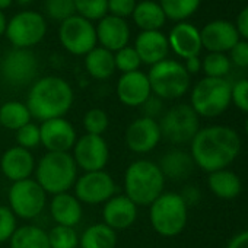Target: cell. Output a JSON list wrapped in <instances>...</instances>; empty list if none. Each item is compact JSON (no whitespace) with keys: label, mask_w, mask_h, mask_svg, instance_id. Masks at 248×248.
<instances>
[{"label":"cell","mask_w":248,"mask_h":248,"mask_svg":"<svg viewBox=\"0 0 248 248\" xmlns=\"http://www.w3.org/2000/svg\"><path fill=\"white\" fill-rule=\"evenodd\" d=\"M242 148L239 135L228 126L200 129L190 142V155L194 164L206 172L228 168Z\"/></svg>","instance_id":"cell-1"},{"label":"cell","mask_w":248,"mask_h":248,"mask_svg":"<svg viewBox=\"0 0 248 248\" xmlns=\"http://www.w3.org/2000/svg\"><path fill=\"white\" fill-rule=\"evenodd\" d=\"M75 93L69 82L59 76H46L34 82L28 92L27 107L37 120L60 118L72 108Z\"/></svg>","instance_id":"cell-2"},{"label":"cell","mask_w":248,"mask_h":248,"mask_svg":"<svg viewBox=\"0 0 248 248\" xmlns=\"http://www.w3.org/2000/svg\"><path fill=\"white\" fill-rule=\"evenodd\" d=\"M165 177L158 164L139 159L124 172V194L136 206H151L162 193Z\"/></svg>","instance_id":"cell-3"},{"label":"cell","mask_w":248,"mask_h":248,"mask_svg":"<svg viewBox=\"0 0 248 248\" xmlns=\"http://www.w3.org/2000/svg\"><path fill=\"white\" fill-rule=\"evenodd\" d=\"M78 180V167L69 152H47L35 165V181L47 194L67 193Z\"/></svg>","instance_id":"cell-4"},{"label":"cell","mask_w":248,"mask_h":248,"mask_svg":"<svg viewBox=\"0 0 248 248\" xmlns=\"http://www.w3.org/2000/svg\"><path fill=\"white\" fill-rule=\"evenodd\" d=\"M149 207V220L156 233L172 238L184 231L188 206L178 193H162Z\"/></svg>","instance_id":"cell-5"},{"label":"cell","mask_w":248,"mask_h":248,"mask_svg":"<svg viewBox=\"0 0 248 248\" xmlns=\"http://www.w3.org/2000/svg\"><path fill=\"white\" fill-rule=\"evenodd\" d=\"M190 105L199 117L213 118L231 105V83L220 78H203L190 95Z\"/></svg>","instance_id":"cell-6"},{"label":"cell","mask_w":248,"mask_h":248,"mask_svg":"<svg viewBox=\"0 0 248 248\" xmlns=\"http://www.w3.org/2000/svg\"><path fill=\"white\" fill-rule=\"evenodd\" d=\"M148 79L152 93L161 99H178L190 88V75L177 60L165 59L151 66Z\"/></svg>","instance_id":"cell-7"},{"label":"cell","mask_w":248,"mask_h":248,"mask_svg":"<svg viewBox=\"0 0 248 248\" xmlns=\"http://www.w3.org/2000/svg\"><path fill=\"white\" fill-rule=\"evenodd\" d=\"M159 123L162 138L172 145H186L200 130V120L188 104H177L167 109Z\"/></svg>","instance_id":"cell-8"},{"label":"cell","mask_w":248,"mask_h":248,"mask_svg":"<svg viewBox=\"0 0 248 248\" xmlns=\"http://www.w3.org/2000/svg\"><path fill=\"white\" fill-rule=\"evenodd\" d=\"M9 209L15 216L31 220L41 215L47 203V193L41 188V186L32 180L27 178L18 183H12L9 193Z\"/></svg>","instance_id":"cell-9"},{"label":"cell","mask_w":248,"mask_h":248,"mask_svg":"<svg viewBox=\"0 0 248 248\" xmlns=\"http://www.w3.org/2000/svg\"><path fill=\"white\" fill-rule=\"evenodd\" d=\"M47 32L46 18L35 11L18 12L6 27V38L14 48H31L43 41Z\"/></svg>","instance_id":"cell-10"},{"label":"cell","mask_w":248,"mask_h":248,"mask_svg":"<svg viewBox=\"0 0 248 248\" xmlns=\"http://www.w3.org/2000/svg\"><path fill=\"white\" fill-rule=\"evenodd\" d=\"M59 40L64 50L75 56H86L98 44L95 25L79 15H73L60 24Z\"/></svg>","instance_id":"cell-11"},{"label":"cell","mask_w":248,"mask_h":248,"mask_svg":"<svg viewBox=\"0 0 248 248\" xmlns=\"http://www.w3.org/2000/svg\"><path fill=\"white\" fill-rule=\"evenodd\" d=\"M0 73L12 86L28 85L38 73V59L28 48H12L0 62Z\"/></svg>","instance_id":"cell-12"},{"label":"cell","mask_w":248,"mask_h":248,"mask_svg":"<svg viewBox=\"0 0 248 248\" xmlns=\"http://www.w3.org/2000/svg\"><path fill=\"white\" fill-rule=\"evenodd\" d=\"M75 196L83 204H102L115 196L117 186L114 178L107 171L85 172L78 177L75 186Z\"/></svg>","instance_id":"cell-13"},{"label":"cell","mask_w":248,"mask_h":248,"mask_svg":"<svg viewBox=\"0 0 248 248\" xmlns=\"http://www.w3.org/2000/svg\"><path fill=\"white\" fill-rule=\"evenodd\" d=\"M76 167L85 172L102 171L109 159V149L102 136L85 135L79 138L72 154Z\"/></svg>","instance_id":"cell-14"},{"label":"cell","mask_w":248,"mask_h":248,"mask_svg":"<svg viewBox=\"0 0 248 248\" xmlns=\"http://www.w3.org/2000/svg\"><path fill=\"white\" fill-rule=\"evenodd\" d=\"M162 139L159 123L149 117L133 120L124 135L127 148L135 154H148L154 151Z\"/></svg>","instance_id":"cell-15"},{"label":"cell","mask_w":248,"mask_h":248,"mask_svg":"<svg viewBox=\"0 0 248 248\" xmlns=\"http://www.w3.org/2000/svg\"><path fill=\"white\" fill-rule=\"evenodd\" d=\"M41 145L47 152H70L78 140L76 130L66 118H51L40 126Z\"/></svg>","instance_id":"cell-16"},{"label":"cell","mask_w":248,"mask_h":248,"mask_svg":"<svg viewBox=\"0 0 248 248\" xmlns=\"http://www.w3.org/2000/svg\"><path fill=\"white\" fill-rule=\"evenodd\" d=\"M202 47L209 53H226L238 41L239 35L233 24L228 21H212L200 30Z\"/></svg>","instance_id":"cell-17"},{"label":"cell","mask_w":248,"mask_h":248,"mask_svg":"<svg viewBox=\"0 0 248 248\" xmlns=\"http://www.w3.org/2000/svg\"><path fill=\"white\" fill-rule=\"evenodd\" d=\"M152 95L148 75L136 70L123 73L117 82V96L121 104L127 107H142Z\"/></svg>","instance_id":"cell-18"},{"label":"cell","mask_w":248,"mask_h":248,"mask_svg":"<svg viewBox=\"0 0 248 248\" xmlns=\"http://www.w3.org/2000/svg\"><path fill=\"white\" fill-rule=\"evenodd\" d=\"M96 41L102 48L115 53L123 47L129 46L130 41V27L126 19H121L112 15H105L98 21L95 27Z\"/></svg>","instance_id":"cell-19"},{"label":"cell","mask_w":248,"mask_h":248,"mask_svg":"<svg viewBox=\"0 0 248 248\" xmlns=\"http://www.w3.org/2000/svg\"><path fill=\"white\" fill-rule=\"evenodd\" d=\"M138 219V206L126 196L115 194L104 203L102 220L114 231L130 228Z\"/></svg>","instance_id":"cell-20"},{"label":"cell","mask_w":248,"mask_h":248,"mask_svg":"<svg viewBox=\"0 0 248 248\" xmlns=\"http://www.w3.org/2000/svg\"><path fill=\"white\" fill-rule=\"evenodd\" d=\"M168 44L170 48L181 59L196 57L202 51L200 30H197L190 22H177V25L170 31Z\"/></svg>","instance_id":"cell-21"},{"label":"cell","mask_w":248,"mask_h":248,"mask_svg":"<svg viewBox=\"0 0 248 248\" xmlns=\"http://www.w3.org/2000/svg\"><path fill=\"white\" fill-rule=\"evenodd\" d=\"M0 170L8 180L18 183L31 177V174L35 171V159L28 149L14 146L2 155Z\"/></svg>","instance_id":"cell-22"},{"label":"cell","mask_w":248,"mask_h":248,"mask_svg":"<svg viewBox=\"0 0 248 248\" xmlns=\"http://www.w3.org/2000/svg\"><path fill=\"white\" fill-rule=\"evenodd\" d=\"M135 50L142 63L154 66L167 59L170 53L168 38L161 31H142L135 41Z\"/></svg>","instance_id":"cell-23"},{"label":"cell","mask_w":248,"mask_h":248,"mask_svg":"<svg viewBox=\"0 0 248 248\" xmlns=\"http://www.w3.org/2000/svg\"><path fill=\"white\" fill-rule=\"evenodd\" d=\"M50 213L57 225L75 228L82 219L83 209L76 196L67 191L53 196L50 202Z\"/></svg>","instance_id":"cell-24"},{"label":"cell","mask_w":248,"mask_h":248,"mask_svg":"<svg viewBox=\"0 0 248 248\" xmlns=\"http://www.w3.org/2000/svg\"><path fill=\"white\" fill-rule=\"evenodd\" d=\"M194 161L191 158L190 154L175 149V151H170L168 154H165L161 159L159 168L167 178L172 180V181H183L187 180L193 171H194Z\"/></svg>","instance_id":"cell-25"},{"label":"cell","mask_w":248,"mask_h":248,"mask_svg":"<svg viewBox=\"0 0 248 248\" xmlns=\"http://www.w3.org/2000/svg\"><path fill=\"white\" fill-rule=\"evenodd\" d=\"M132 18L142 31H159L167 21L161 5L154 0H142L136 3Z\"/></svg>","instance_id":"cell-26"},{"label":"cell","mask_w":248,"mask_h":248,"mask_svg":"<svg viewBox=\"0 0 248 248\" xmlns=\"http://www.w3.org/2000/svg\"><path fill=\"white\" fill-rule=\"evenodd\" d=\"M207 186L216 197L225 200L235 199L242 190L239 177L228 168L210 172L207 178Z\"/></svg>","instance_id":"cell-27"},{"label":"cell","mask_w":248,"mask_h":248,"mask_svg":"<svg viewBox=\"0 0 248 248\" xmlns=\"http://www.w3.org/2000/svg\"><path fill=\"white\" fill-rule=\"evenodd\" d=\"M85 69L89 76L96 80H105L111 78L115 72L114 53L102 47H95L85 56Z\"/></svg>","instance_id":"cell-28"},{"label":"cell","mask_w":248,"mask_h":248,"mask_svg":"<svg viewBox=\"0 0 248 248\" xmlns=\"http://www.w3.org/2000/svg\"><path fill=\"white\" fill-rule=\"evenodd\" d=\"M117 232L104 222L91 225L79 238L80 248H115Z\"/></svg>","instance_id":"cell-29"},{"label":"cell","mask_w":248,"mask_h":248,"mask_svg":"<svg viewBox=\"0 0 248 248\" xmlns=\"http://www.w3.org/2000/svg\"><path fill=\"white\" fill-rule=\"evenodd\" d=\"M9 241L11 248H50L48 233L37 225L16 228Z\"/></svg>","instance_id":"cell-30"},{"label":"cell","mask_w":248,"mask_h":248,"mask_svg":"<svg viewBox=\"0 0 248 248\" xmlns=\"http://www.w3.org/2000/svg\"><path fill=\"white\" fill-rule=\"evenodd\" d=\"M31 112L27 104L19 101H8L0 107V127L18 132L25 124L31 123Z\"/></svg>","instance_id":"cell-31"},{"label":"cell","mask_w":248,"mask_h":248,"mask_svg":"<svg viewBox=\"0 0 248 248\" xmlns=\"http://www.w3.org/2000/svg\"><path fill=\"white\" fill-rule=\"evenodd\" d=\"M167 16V19L175 22H184L199 9L202 0H159L158 2Z\"/></svg>","instance_id":"cell-32"},{"label":"cell","mask_w":248,"mask_h":248,"mask_svg":"<svg viewBox=\"0 0 248 248\" xmlns=\"http://www.w3.org/2000/svg\"><path fill=\"white\" fill-rule=\"evenodd\" d=\"M202 70L204 72L206 78L225 79V76L231 70L229 57L223 53H209L202 60Z\"/></svg>","instance_id":"cell-33"},{"label":"cell","mask_w":248,"mask_h":248,"mask_svg":"<svg viewBox=\"0 0 248 248\" xmlns=\"http://www.w3.org/2000/svg\"><path fill=\"white\" fill-rule=\"evenodd\" d=\"M47 233H48L50 248H78L79 247V235L75 228L56 225Z\"/></svg>","instance_id":"cell-34"},{"label":"cell","mask_w":248,"mask_h":248,"mask_svg":"<svg viewBox=\"0 0 248 248\" xmlns=\"http://www.w3.org/2000/svg\"><path fill=\"white\" fill-rule=\"evenodd\" d=\"M76 14L91 22L108 15V0H75Z\"/></svg>","instance_id":"cell-35"},{"label":"cell","mask_w":248,"mask_h":248,"mask_svg":"<svg viewBox=\"0 0 248 248\" xmlns=\"http://www.w3.org/2000/svg\"><path fill=\"white\" fill-rule=\"evenodd\" d=\"M108 114L101 108H91L83 117V127L86 130V135L102 136L108 129Z\"/></svg>","instance_id":"cell-36"},{"label":"cell","mask_w":248,"mask_h":248,"mask_svg":"<svg viewBox=\"0 0 248 248\" xmlns=\"http://www.w3.org/2000/svg\"><path fill=\"white\" fill-rule=\"evenodd\" d=\"M114 63H115V70H120L121 73L136 72L142 64L135 47L130 46L123 47L121 50L114 53Z\"/></svg>","instance_id":"cell-37"},{"label":"cell","mask_w":248,"mask_h":248,"mask_svg":"<svg viewBox=\"0 0 248 248\" xmlns=\"http://www.w3.org/2000/svg\"><path fill=\"white\" fill-rule=\"evenodd\" d=\"M46 14L48 18L59 21L60 24L76 14L75 0H47Z\"/></svg>","instance_id":"cell-38"},{"label":"cell","mask_w":248,"mask_h":248,"mask_svg":"<svg viewBox=\"0 0 248 248\" xmlns=\"http://www.w3.org/2000/svg\"><path fill=\"white\" fill-rule=\"evenodd\" d=\"M16 142L18 146L24 149H34L41 145V136H40V126L34 123H28L24 127H21L16 132Z\"/></svg>","instance_id":"cell-39"},{"label":"cell","mask_w":248,"mask_h":248,"mask_svg":"<svg viewBox=\"0 0 248 248\" xmlns=\"http://www.w3.org/2000/svg\"><path fill=\"white\" fill-rule=\"evenodd\" d=\"M16 228V216L9 206H0V244L9 241Z\"/></svg>","instance_id":"cell-40"},{"label":"cell","mask_w":248,"mask_h":248,"mask_svg":"<svg viewBox=\"0 0 248 248\" xmlns=\"http://www.w3.org/2000/svg\"><path fill=\"white\" fill-rule=\"evenodd\" d=\"M231 102L239 111L248 114V79H241L231 85Z\"/></svg>","instance_id":"cell-41"},{"label":"cell","mask_w":248,"mask_h":248,"mask_svg":"<svg viewBox=\"0 0 248 248\" xmlns=\"http://www.w3.org/2000/svg\"><path fill=\"white\" fill-rule=\"evenodd\" d=\"M136 0H108V15L126 19L133 15Z\"/></svg>","instance_id":"cell-42"},{"label":"cell","mask_w":248,"mask_h":248,"mask_svg":"<svg viewBox=\"0 0 248 248\" xmlns=\"http://www.w3.org/2000/svg\"><path fill=\"white\" fill-rule=\"evenodd\" d=\"M229 62L238 67H248V41H238L229 50Z\"/></svg>","instance_id":"cell-43"},{"label":"cell","mask_w":248,"mask_h":248,"mask_svg":"<svg viewBox=\"0 0 248 248\" xmlns=\"http://www.w3.org/2000/svg\"><path fill=\"white\" fill-rule=\"evenodd\" d=\"M140 108L143 109V117H149V118L156 120V117H159L162 114L164 104H162V99L161 98H158L155 95L154 96L151 95Z\"/></svg>","instance_id":"cell-44"},{"label":"cell","mask_w":248,"mask_h":248,"mask_svg":"<svg viewBox=\"0 0 248 248\" xmlns=\"http://www.w3.org/2000/svg\"><path fill=\"white\" fill-rule=\"evenodd\" d=\"M235 28H236V31H238V35L242 37V38H245V40L248 41V6H245V8L239 12L238 18H236Z\"/></svg>","instance_id":"cell-45"},{"label":"cell","mask_w":248,"mask_h":248,"mask_svg":"<svg viewBox=\"0 0 248 248\" xmlns=\"http://www.w3.org/2000/svg\"><path fill=\"white\" fill-rule=\"evenodd\" d=\"M183 197V200L186 202L187 206H191V204H196L200 199V191L197 190V187L194 186H188L186 187V190L180 194Z\"/></svg>","instance_id":"cell-46"},{"label":"cell","mask_w":248,"mask_h":248,"mask_svg":"<svg viewBox=\"0 0 248 248\" xmlns=\"http://www.w3.org/2000/svg\"><path fill=\"white\" fill-rule=\"evenodd\" d=\"M226 248H248V229L236 233L228 244Z\"/></svg>","instance_id":"cell-47"},{"label":"cell","mask_w":248,"mask_h":248,"mask_svg":"<svg viewBox=\"0 0 248 248\" xmlns=\"http://www.w3.org/2000/svg\"><path fill=\"white\" fill-rule=\"evenodd\" d=\"M184 69L187 70L188 75H196V73H199V72L202 70V60L199 59V56L186 59Z\"/></svg>","instance_id":"cell-48"},{"label":"cell","mask_w":248,"mask_h":248,"mask_svg":"<svg viewBox=\"0 0 248 248\" xmlns=\"http://www.w3.org/2000/svg\"><path fill=\"white\" fill-rule=\"evenodd\" d=\"M6 27H8V19L3 11H0V37L5 35L6 32Z\"/></svg>","instance_id":"cell-49"},{"label":"cell","mask_w":248,"mask_h":248,"mask_svg":"<svg viewBox=\"0 0 248 248\" xmlns=\"http://www.w3.org/2000/svg\"><path fill=\"white\" fill-rule=\"evenodd\" d=\"M14 0H0V11H6L12 6Z\"/></svg>","instance_id":"cell-50"},{"label":"cell","mask_w":248,"mask_h":248,"mask_svg":"<svg viewBox=\"0 0 248 248\" xmlns=\"http://www.w3.org/2000/svg\"><path fill=\"white\" fill-rule=\"evenodd\" d=\"M31 2V0H19V3L21 5H27V3H30Z\"/></svg>","instance_id":"cell-51"},{"label":"cell","mask_w":248,"mask_h":248,"mask_svg":"<svg viewBox=\"0 0 248 248\" xmlns=\"http://www.w3.org/2000/svg\"><path fill=\"white\" fill-rule=\"evenodd\" d=\"M245 133H247V136H248V118H247V121H245Z\"/></svg>","instance_id":"cell-52"}]
</instances>
